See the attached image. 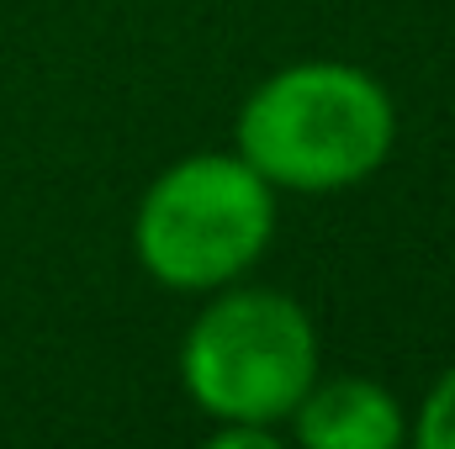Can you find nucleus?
Segmentation results:
<instances>
[{
    "label": "nucleus",
    "instance_id": "f257e3e1",
    "mask_svg": "<svg viewBox=\"0 0 455 449\" xmlns=\"http://www.w3.org/2000/svg\"><path fill=\"white\" fill-rule=\"evenodd\" d=\"M387 91L349 64H291L265 80L238 116V159L270 185L339 191L392 154Z\"/></svg>",
    "mask_w": 455,
    "mask_h": 449
},
{
    "label": "nucleus",
    "instance_id": "f03ea898",
    "mask_svg": "<svg viewBox=\"0 0 455 449\" xmlns=\"http://www.w3.org/2000/svg\"><path fill=\"white\" fill-rule=\"evenodd\" d=\"M275 232L270 180L228 154L164 169L138 207V259L170 291H212L243 275Z\"/></svg>",
    "mask_w": 455,
    "mask_h": 449
},
{
    "label": "nucleus",
    "instance_id": "7ed1b4c3",
    "mask_svg": "<svg viewBox=\"0 0 455 449\" xmlns=\"http://www.w3.org/2000/svg\"><path fill=\"white\" fill-rule=\"evenodd\" d=\"M191 397L223 423L291 418L318 375V338L307 312L281 291H228L196 318L180 349Z\"/></svg>",
    "mask_w": 455,
    "mask_h": 449
},
{
    "label": "nucleus",
    "instance_id": "20e7f679",
    "mask_svg": "<svg viewBox=\"0 0 455 449\" xmlns=\"http://www.w3.org/2000/svg\"><path fill=\"white\" fill-rule=\"evenodd\" d=\"M297 439L313 449H392L403 439L397 402L376 381H323L291 407Z\"/></svg>",
    "mask_w": 455,
    "mask_h": 449
},
{
    "label": "nucleus",
    "instance_id": "39448f33",
    "mask_svg": "<svg viewBox=\"0 0 455 449\" xmlns=\"http://www.w3.org/2000/svg\"><path fill=\"white\" fill-rule=\"evenodd\" d=\"M413 439H419L424 449H455V370L429 391V402L419 407Z\"/></svg>",
    "mask_w": 455,
    "mask_h": 449
}]
</instances>
